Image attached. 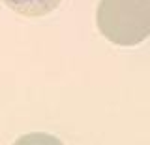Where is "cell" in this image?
I'll return each mask as SVG.
<instances>
[{
    "mask_svg": "<svg viewBox=\"0 0 150 145\" xmlns=\"http://www.w3.org/2000/svg\"><path fill=\"white\" fill-rule=\"evenodd\" d=\"M96 25L111 44L137 45L150 36V0H100Z\"/></svg>",
    "mask_w": 150,
    "mask_h": 145,
    "instance_id": "1",
    "label": "cell"
},
{
    "mask_svg": "<svg viewBox=\"0 0 150 145\" xmlns=\"http://www.w3.org/2000/svg\"><path fill=\"white\" fill-rule=\"evenodd\" d=\"M62 0H4V4L19 15L25 17H43L60 6Z\"/></svg>",
    "mask_w": 150,
    "mask_h": 145,
    "instance_id": "2",
    "label": "cell"
},
{
    "mask_svg": "<svg viewBox=\"0 0 150 145\" xmlns=\"http://www.w3.org/2000/svg\"><path fill=\"white\" fill-rule=\"evenodd\" d=\"M13 145H64L58 138L45 132H32V134H25L19 139H15Z\"/></svg>",
    "mask_w": 150,
    "mask_h": 145,
    "instance_id": "3",
    "label": "cell"
}]
</instances>
